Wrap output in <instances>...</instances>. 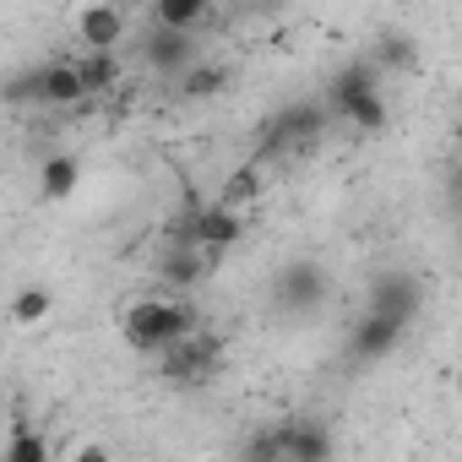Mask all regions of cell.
Masks as SVG:
<instances>
[{"mask_svg":"<svg viewBox=\"0 0 462 462\" xmlns=\"http://www.w3.org/2000/svg\"><path fill=\"white\" fill-rule=\"evenodd\" d=\"M77 77H82V88H88V98H98V93H109V88L120 82V60H115V50H88V55L77 60Z\"/></svg>","mask_w":462,"mask_h":462,"instance_id":"cell-16","label":"cell"},{"mask_svg":"<svg viewBox=\"0 0 462 462\" xmlns=\"http://www.w3.org/2000/svg\"><path fill=\"white\" fill-rule=\"evenodd\" d=\"M190 327H196V310H190L185 300H169V294H147V300L125 305V316H120L125 348H136V354H147V359L163 354L169 343H180Z\"/></svg>","mask_w":462,"mask_h":462,"instance_id":"cell-1","label":"cell"},{"mask_svg":"<svg viewBox=\"0 0 462 462\" xmlns=\"http://www.w3.org/2000/svg\"><path fill=\"white\" fill-rule=\"evenodd\" d=\"M39 82H44V109H77V104H88V88L77 77V60H44L39 66Z\"/></svg>","mask_w":462,"mask_h":462,"instance_id":"cell-13","label":"cell"},{"mask_svg":"<svg viewBox=\"0 0 462 462\" xmlns=\"http://www.w3.org/2000/svg\"><path fill=\"white\" fill-rule=\"evenodd\" d=\"M278 440H283V462H327L332 457V430L321 419H289V424H278Z\"/></svg>","mask_w":462,"mask_h":462,"instance_id":"cell-10","label":"cell"},{"mask_svg":"<svg viewBox=\"0 0 462 462\" xmlns=\"http://www.w3.org/2000/svg\"><path fill=\"white\" fill-rule=\"evenodd\" d=\"M207 12V0H152V23L158 28H196Z\"/></svg>","mask_w":462,"mask_h":462,"instance_id":"cell-19","label":"cell"},{"mask_svg":"<svg viewBox=\"0 0 462 462\" xmlns=\"http://www.w3.org/2000/svg\"><path fill=\"white\" fill-rule=\"evenodd\" d=\"M370 66L375 71H392V77H413L419 71V44L402 28H381L375 44H370Z\"/></svg>","mask_w":462,"mask_h":462,"instance_id":"cell-12","label":"cell"},{"mask_svg":"<svg viewBox=\"0 0 462 462\" xmlns=\"http://www.w3.org/2000/svg\"><path fill=\"white\" fill-rule=\"evenodd\" d=\"M223 88H228V66H217V60H190L180 71V93L185 98H217Z\"/></svg>","mask_w":462,"mask_h":462,"instance_id":"cell-17","label":"cell"},{"mask_svg":"<svg viewBox=\"0 0 462 462\" xmlns=\"http://www.w3.org/2000/svg\"><path fill=\"white\" fill-rule=\"evenodd\" d=\"M240 235H245V217H240L235 207H223V201L190 207V212L174 223V240H190V245H201V251H228Z\"/></svg>","mask_w":462,"mask_h":462,"instance_id":"cell-5","label":"cell"},{"mask_svg":"<svg viewBox=\"0 0 462 462\" xmlns=\"http://www.w3.org/2000/svg\"><path fill=\"white\" fill-rule=\"evenodd\" d=\"M402 321H392V316H375V310H365L354 327H348V354L359 359V365H381L397 343H402Z\"/></svg>","mask_w":462,"mask_h":462,"instance_id":"cell-7","label":"cell"},{"mask_svg":"<svg viewBox=\"0 0 462 462\" xmlns=\"http://www.w3.org/2000/svg\"><path fill=\"white\" fill-rule=\"evenodd\" d=\"M77 180H82V163H77L71 152H50V158L39 163V196H44V201H66V196L77 190Z\"/></svg>","mask_w":462,"mask_h":462,"instance_id":"cell-14","label":"cell"},{"mask_svg":"<svg viewBox=\"0 0 462 462\" xmlns=\"http://www.w3.org/2000/svg\"><path fill=\"white\" fill-rule=\"evenodd\" d=\"M142 60L152 66V71H163V77H180L190 60H196V39H190V28H147V39H142Z\"/></svg>","mask_w":462,"mask_h":462,"instance_id":"cell-8","label":"cell"},{"mask_svg":"<svg viewBox=\"0 0 462 462\" xmlns=\"http://www.w3.org/2000/svg\"><path fill=\"white\" fill-rule=\"evenodd\" d=\"M256 190H262V174H256V163H251V169H235V174H228V180H223V190H217V201L240 212V207H251V201H256Z\"/></svg>","mask_w":462,"mask_h":462,"instance_id":"cell-20","label":"cell"},{"mask_svg":"<svg viewBox=\"0 0 462 462\" xmlns=\"http://www.w3.org/2000/svg\"><path fill=\"white\" fill-rule=\"evenodd\" d=\"M273 310L278 316H316L327 300H332V278L321 262H289L273 273V289H267Z\"/></svg>","mask_w":462,"mask_h":462,"instance_id":"cell-3","label":"cell"},{"mask_svg":"<svg viewBox=\"0 0 462 462\" xmlns=\"http://www.w3.org/2000/svg\"><path fill=\"white\" fill-rule=\"evenodd\" d=\"M207 6H228V0H207Z\"/></svg>","mask_w":462,"mask_h":462,"instance_id":"cell-24","label":"cell"},{"mask_svg":"<svg viewBox=\"0 0 462 462\" xmlns=\"http://www.w3.org/2000/svg\"><path fill=\"white\" fill-rule=\"evenodd\" d=\"M50 310H55V300H50V289H39V283H28V289L12 294V321H17V327H39Z\"/></svg>","mask_w":462,"mask_h":462,"instance_id":"cell-18","label":"cell"},{"mask_svg":"<svg viewBox=\"0 0 462 462\" xmlns=\"http://www.w3.org/2000/svg\"><path fill=\"white\" fill-rule=\"evenodd\" d=\"M6 457H12V462H50V440H44V435H33V430H28V419H23V430L12 435Z\"/></svg>","mask_w":462,"mask_h":462,"instance_id":"cell-22","label":"cell"},{"mask_svg":"<svg viewBox=\"0 0 462 462\" xmlns=\"http://www.w3.org/2000/svg\"><path fill=\"white\" fill-rule=\"evenodd\" d=\"M327 125V109L321 104H289L267 120L262 131V147H256V163H283L289 152H305Z\"/></svg>","mask_w":462,"mask_h":462,"instance_id":"cell-4","label":"cell"},{"mask_svg":"<svg viewBox=\"0 0 462 462\" xmlns=\"http://www.w3.org/2000/svg\"><path fill=\"white\" fill-rule=\"evenodd\" d=\"M77 33L88 50H115L125 39V12L115 6V0H88V6L77 12Z\"/></svg>","mask_w":462,"mask_h":462,"instance_id":"cell-11","label":"cell"},{"mask_svg":"<svg viewBox=\"0 0 462 462\" xmlns=\"http://www.w3.org/2000/svg\"><path fill=\"white\" fill-rule=\"evenodd\" d=\"M419 305H424V283H419L408 267H386V273H375L370 289H365V310L392 316V321H402V327L419 316Z\"/></svg>","mask_w":462,"mask_h":462,"instance_id":"cell-6","label":"cell"},{"mask_svg":"<svg viewBox=\"0 0 462 462\" xmlns=\"http://www.w3.org/2000/svg\"><path fill=\"white\" fill-rule=\"evenodd\" d=\"M0 93H6V104H28V109H39L44 104V82H39V66L33 71H17V77H6V88H0Z\"/></svg>","mask_w":462,"mask_h":462,"instance_id":"cell-21","label":"cell"},{"mask_svg":"<svg viewBox=\"0 0 462 462\" xmlns=\"http://www.w3.org/2000/svg\"><path fill=\"white\" fill-rule=\"evenodd\" d=\"M245 457H251V462H283V440H278V430L251 435V440H245Z\"/></svg>","mask_w":462,"mask_h":462,"instance_id":"cell-23","label":"cell"},{"mask_svg":"<svg viewBox=\"0 0 462 462\" xmlns=\"http://www.w3.org/2000/svg\"><path fill=\"white\" fill-rule=\"evenodd\" d=\"M354 131H381L386 125V98H381V88H365V93H354V98H343V104H332Z\"/></svg>","mask_w":462,"mask_h":462,"instance_id":"cell-15","label":"cell"},{"mask_svg":"<svg viewBox=\"0 0 462 462\" xmlns=\"http://www.w3.org/2000/svg\"><path fill=\"white\" fill-rule=\"evenodd\" d=\"M152 359H158V381H163V386H174V392H201V386H212V375H217V365H223V337L190 327L180 343H169V348L152 354Z\"/></svg>","mask_w":462,"mask_h":462,"instance_id":"cell-2","label":"cell"},{"mask_svg":"<svg viewBox=\"0 0 462 462\" xmlns=\"http://www.w3.org/2000/svg\"><path fill=\"white\" fill-rule=\"evenodd\" d=\"M207 273H212V251H201L190 240H174L158 251V283L163 289H196Z\"/></svg>","mask_w":462,"mask_h":462,"instance_id":"cell-9","label":"cell"}]
</instances>
